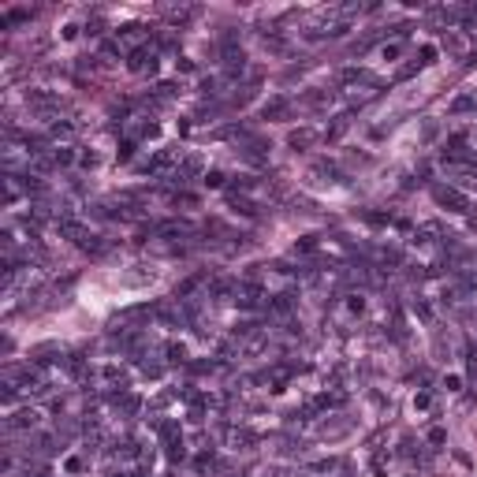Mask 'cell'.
<instances>
[{
    "label": "cell",
    "mask_w": 477,
    "mask_h": 477,
    "mask_svg": "<svg viewBox=\"0 0 477 477\" xmlns=\"http://www.w3.org/2000/svg\"><path fill=\"white\" fill-rule=\"evenodd\" d=\"M470 373H477V351L470 354Z\"/></svg>",
    "instance_id": "cell-26"
},
{
    "label": "cell",
    "mask_w": 477,
    "mask_h": 477,
    "mask_svg": "<svg viewBox=\"0 0 477 477\" xmlns=\"http://www.w3.org/2000/svg\"><path fill=\"white\" fill-rule=\"evenodd\" d=\"M347 310H351V313H362V310H366V298H362V294H351V298H347Z\"/></svg>",
    "instance_id": "cell-14"
},
{
    "label": "cell",
    "mask_w": 477,
    "mask_h": 477,
    "mask_svg": "<svg viewBox=\"0 0 477 477\" xmlns=\"http://www.w3.org/2000/svg\"><path fill=\"white\" fill-rule=\"evenodd\" d=\"M399 52H403V45H399V41L384 45V60H399Z\"/></svg>",
    "instance_id": "cell-18"
},
{
    "label": "cell",
    "mask_w": 477,
    "mask_h": 477,
    "mask_svg": "<svg viewBox=\"0 0 477 477\" xmlns=\"http://www.w3.org/2000/svg\"><path fill=\"white\" fill-rule=\"evenodd\" d=\"M52 160H56V168H64V164H71V149H52Z\"/></svg>",
    "instance_id": "cell-12"
},
{
    "label": "cell",
    "mask_w": 477,
    "mask_h": 477,
    "mask_svg": "<svg viewBox=\"0 0 477 477\" xmlns=\"http://www.w3.org/2000/svg\"><path fill=\"white\" fill-rule=\"evenodd\" d=\"M414 410H429V395H425V392H421L418 399H414Z\"/></svg>",
    "instance_id": "cell-25"
},
{
    "label": "cell",
    "mask_w": 477,
    "mask_h": 477,
    "mask_svg": "<svg viewBox=\"0 0 477 477\" xmlns=\"http://www.w3.org/2000/svg\"><path fill=\"white\" fill-rule=\"evenodd\" d=\"M254 440H257V436L246 433V429H231V433H227V444H231V447H250Z\"/></svg>",
    "instance_id": "cell-6"
},
{
    "label": "cell",
    "mask_w": 477,
    "mask_h": 477,
    "mask_svg": "<svg viewBox=\"0 0 477 477\" xmlns=\"http://www.w3.org/2000/svg\"><path fill=\"white\" fill-rule=\"evenodd\" d=\"M205 186H213V190L224 186V172H205Z\"/></svg>",
    "instance_id": "cell-13"
},
{
    "label": "cell",
    "mask_w": 477,
    "mask_h": 477,
    "mask_svg": "<svg viewBox=\"0 0 477 477\" xmlns=\"http://www.w3.org/2000/svg\"><path fill=\"white\" fill-rule=\"evenodd\" d=\"M287 109H291V101H287V97H272L261 112H265V119H284V116H287Z\"/></svg>",
    "instance_id": "cell-3"
},
{
    "label": "cell",
    "mask_w": 477,
    "mask_h": 477,
    "mask_svg": "<svg viewBox=\"0 0 477 477\" xmlns=\"http://www.w3.org/2000/svg\"><path fill=\"white\" fill-rule=\"evenodd\" d=\"M261 298H265V294H261V287L254 284V280H250V284H239V287H235V306H243V310H257Z\"/></svg>",
    "instance_id": "cell-2"
},
{
    "label": "cell",
    "mask_w": 477,
    "mask_h": 477,
    "mask_svg": "<svg viewBox=\"0 0 477 477\" xmlns=\"http://www.w3.org/2000/svg\"><path fill=\"white\" fill-rule=\"evenodd\" d=\"M433 198H436V205H444L451 213H470V198L462 190H455V186H433Z\"/></svg>",
    "instance_id": "cell-1"
},
{
    "label": "cell",
    "mask_w": 477,
    "mask_h": 477,
    "mask_svg": "<svg viewBox=\"0 0 477 477\" xmlns=\"http://www.w3.org/2000/svg\"><path fill=\"white\" fill-rule=\"evenodd\" d=\"M37 418H41L37 410H19L15 418L8 421V429H34V425H37Z\"/></svg>",
    "instance_id": "cell-4"
},
{
    "label": "cell",
    "mask_w": 477,
    "mask_h": 477,
    "mask_svg": "<svg viewBox=\"0 0 477 477\" xmlns=\"http://www.w3.org/2000/svg\"><path fill=\"white\" fill-rule=\"evenodd\" d=\"M436 52H440L436 45H421V64H433V60H436Z\"/></svg>",
    "instance_id": "cell-17"
},
{
    "label": "cell",
    "mask_w": 477,
    "mask_h": 477,
    "mask_svg": "<svg viewBox=\"0 0 477 477\" xmlns=\"http://www.w3.org/2000/svg\"><path fill=\"white\" fill-rule=\"evenodd\" d=\"M310 142H313L310 131H294V134H291V146H294V149H298V146H310Z\"/></svg>",
    "instance_id": "cell-11"
},
{
    "label": "cell",
    "mask_w": 477,
    "mask_h": 477,
    "mask_svg": "<svg viewBox=\"0 0 477 477\" xmlns=\"http://www.w3.org/2000/svg\"><path fill=\"white\" fill-rule=\"evenodd\" d=\"M444 388H447V392H459V388H462V377H459V373H447V377H444Z\"/></svg>",
    "instance_id": "cell-16"
},
{
    "label": "cell",
    "mask_w": 477,
    "mask_h": 477,
    "mask_svg": "<svg viewBox=\"0 0 477 477\" xmlns=\"http://www.w3.org/2000/svg\"><path fill=\"white\" fill-rule=\"evenodd\" d=\"M209 291H213V294H227V291H231V284H227V280H213Z\"/></svg>",
    "instance_id": "cell-21"
},
{
    "label": "cell",
    "mask_w": 477,
    "mask_h": 477,
    "mask_svg": "<svg viewBox=\"0 0 477 477\" xmlns=\"http://www.w3.org/2000/svg\"><path fill=\"white\" fill-rule=\"evenodd\" d=\"M49 134H52V138H71V134H75V127L67 123V119H56V123L49 127Z\"/></svg>",
    "instance_id": "cell-8"
},
{
    "label": "cell",
    "mask_w": 477,
    "mask_h": 477,
    "mask_svg": "<svg viewBox=\"0 0 477 477\" xmlns=\"http://www.w3.org/2000/svg\"><path fill=\"white\" fill-rule=\"evenodd\" d=\"M168 358H172V362H183L186 358V347L183 343H172V347H168Z\"/></svg>",
    "instance_id": "cell-15"
},
{
    "label": "cell",
    "mask_w": 477,
    "mask_h": 477,
    "mask_svg": "<svg viewBox=\"0 0 477 477\" xmlns=\"http://www.w3.org/2000/svg\"><path fill=\"white\" fill-rule=\"evenodd\" d=\"M272 310H276V313H287V310H291V294H276V298H272Z\"/></svg>",
    "instance_id": "cell-10"
},
{
    "label": "cell",
    "mask_w": 477,
    "mask_h": 477,
    "mask_svg": "<svg viewBox=\"0 0 477 477\" xmlns=\"http://www.w3.org/2000/svg\"><path fill=\"white\" fill-rule=\"evenodd\" d=\"M190 227L183 224V220H164V224L157 227V235H186Z\"/></svg>",
    "instance_id": "cell-7"
},
{
    "label": "cell",
    "mask_w": 477,
    "mask_h": 477,
    "mask_svg": "<svg viewBox=\"0 0 477 477\" xmlns=\"http://www.w3.org/2000/svg\"><path fill=\"white\" fill-rule=\"evenodd\" d=\"M231 205H235L239 213H243V217H257V209H254V205H250L246 198H231Z\"/></svg>",
    "instance_id": "cell-9"
},
{
    "label": "cell",
    "mask_w": 477,
    "mask_h": 477,
    "mask_svg": "<svg viewBox=\"0 0 477 477\" xmlns=\"http://www.w3.org/2000/svg\"><path fill=\"white\" fill-rule=\"evenodd\" d=\"M466 109H474V97H459L451 105V112H466Z\"/></svg>",
    "instance_id": "cell-20"
},
{
    "label": "cell",
    "mask_w": 477,
    "mask_h": 477,
    "mask_svg": "<svg viewBox=\"0 0 477 477\" xmlns=\"http://www.w3.org/2000/svg\"><path fill=\"white\" fill-rule=\"evenodd\" d=\"M64 466H67V474H78V470H82V459H78V455H71Z\"/></svg>",
    "instance_id": "cell-23"
},
{
    "label": "cell",
    "mask_w": 477,
    "mask_h": 477,
    "mask_svg": "<svg viewBox=\"0 0 477 477\" xmlns=\"http://www.w3.org/2000/svg\"><path fill=\"white\" fill-rule=\"evenodd\" d=\"M444 440H447V433H444V429H433V433H429V444H436V447H440Z\"/></svg>",
    "instance_id": "cell-22"
},
{
    "label": "cell",
    "mask_w": 477,
    "mask_h": 477,
    "mask_svg": "<svg viewBox=\"0 0 477 477\" xmlns=\"http://www.w3.org/2000/svg\"><path fill=\"white\" fill-rule=\"evenodd\" d=\"M127 67H131V71H146V67H149V71H153V52L149 49L131 52V64H127Z\"/></svg>",
    "instance_id": "cell-5"
},
{
    "label": "cell",
    "mask_w": 477,
    "mask_h": 477,
    "mask_svg": "<svg viewBox=\"0 0 477 477\" xmlns=\"http://www.w3.org/2000/svg\"><path fill=\"white\" fill-rule=\"evenodd\" d=\"M131 153H134V142H123V146H119V160H131Z\"/></svg>",
    "instance_id": "cell-24"
},
{
    "label": "cell",
    "mask_w": 477,
    "mask_h": 477,
    "mask_svg": "<svg viewBox=\"0 0 477 477\" xmlns=\"http://www.w3.org/2000/svg\"><path fill=\"white\" fill-rule=\"evenodd\" d=\"M313 246H317V239H313V235H306V239H298V246H294V250H302V254H310Z\"/></svg>",
    "instance_id": "cell-19"
}]
</instances>
